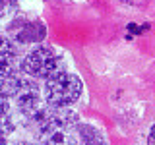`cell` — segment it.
<instances>
[{
    "mask_svg": "<svg viewBox=\"0 0 155 145\" xmlns=\"http://www.w3.org/2000/svg\"><path fill=\"white\" fill-rule=\"evenodd\" d=\"M78 114L66 108H52L45 124L37 132L39 145H78L80 122Z\"/></svg>",
    "mask_w": 155,
    "mask_h": 145,
    "instance_id": "cell-1",
    "label": "cell"
},
{
    "mask_svg": "<svg viewBox=\"0 0 155 145\" xmlns=\"http://www.w3.org/2000/svg\"><path fill=\"white\" fill-rule=\"evenodd\" d=\"M18 2H19V0H0V18H4V16H8V14L16 12Z\"/></svg>",
    "mask_w": 155,
    "mask_h": 145,
    "instance_id": "cell-7",
    "label": "cell"
},
{
    "mask_svg": "<svg viewBox=\"0 0 155 145\" xmlns=\"http://www.w3.org/2000/svg\"><path fill=\"white\" fill-rule=\"evenodd\" d=\"M0 145H8V134L0 130Z\"/></svg>",
    "mask_w": 155,
    "mask_h": 145,
    "instance_id": "cell-10",
    "label": "cell"
},
{
    "mask_svg": "<svg viewBox=\"0 0 155 145\" xmlns=\"http://www.w3.org/2000/svg\"><path fill=\"white\" fill-rule=\"evenodd\" d=\"M14 145H33V143H27V141H18V143H14Z\"/></svg>",
    "mask_w": 155,
    "mask_h": 145,
    "instance_id": "cell-12",
    "label": "cell"
},
{
    "mask_svg": "<svg viewBox=\"0 0 155 145\" xmlns=\"http://www.w3.org/2000/svg\"><path fill=\"white\" fill-rule=\"evenodd\" d=\"M81 89L84 85L78 76L70 72H56L45 83V101L52 108H64L80 99Z\"/></svg>",
    "mask_w": 155,
    "mask_h": 145,
    "instance_id": "cell-2",
    "label": "cell"
},
{
    "mask_svg": "<svg viewBox=\"0 0 155 145\" xmlns=\"http://www.w3.org/2000/svg\"><path fill=\"white\" fill-rule=\"evenodd\" d=\"M19 58H18V48L12 39L0 35V81L12 79L19 76Z\"/></svg>",
    "mask_w": 155,
    "mask_h": 145,
    "instance_id": "cell-5",
    "label": "cell"
},
{
    "mask_svg": "<svg viewBox=\"0 0 155 145\" xmlns=\"http://www.w3.org/2000/svg\"><path fill=\"white\" fill-rule=\"evenodd\" d=\"M124 2H130V4H143L145 0H124Z\"/></svg>",
    "mask_w": 155,
    "mask_h": 145,
    "instance_id": "cell-11",
    "label": "cell"
},
{
    "mask_svg": "<svg viewBox=\"0 0 155 145\" xmlns=\"http://www.w3.org/2000/svg\"><path fill=\"white\" fill-rule=\"evenodd\" d=\"M147 145H155V126L149 130V135H147Z\"/></svg>",
    "mask_w": 155,
    "mask_h": 145,
    "instance_id": "cell-9",
    "label": "cell"
},
{
    "mask_svg": "<svg viewBox=\"0 0 155 145\" xmlns=\"http://www.w3.org/2000/svg\"><path fill=\"white\" fill-rule=\"evenodd\" d=\"M8 35L14 43L19 45H29V43H41L47 37V27L43 21L31 18H23L18 16L16 19H12L8 25Z\"/></svg>",
    "mask_w": 155,
    "mask_h": 145,
    "instance_id": "cell-4",
    "label": "cell"
},
{
    "mask_svg": "<svg viewBox=\"0 0 155 145\" xmlns=\"http://www.w3.org/2000/svg\"><path fill=\"white\" fill-rule=\"evenodd\" d=\"M80 139L84 145H105L103 135L91 126H84V124H80Z\"/></svg>",
    "mask_w": 155,
    "mask_h": 145,
    "instance_id": "cell-6",
    "label": "cell"
},
{
    "mask_svg": "<svg viewBox=\"0 0 155 145\" xmlns=\"http://www.w3.org/2000/svg\"><path fill=\"white\" fill-rule=\"evenodd\" d=\"M60 66V54L48 45H41L27 52L21 60V72L29 77H39V79H48L58 72Z\"/></svg>",
    "mask_w": 155,
    "mask_h": 145,
    "instance_id": "cell-3",
    "label": "cell"
},
{
    "mask_svg": "<svg viewBox=\"0 0 155 145\" xmlns=\"http://www.w3.org/2000/svg\"><path fill=\"white\" fill-rule=\"evenodd\" d=\"M8 110H10V97H8L6 91L0 87V118L8 114Z\"/></svg>",
    "mask_w": 155,
    "mask_h": 145,
    "instance_id": "cell-8",
    "label": "cell"
}]
</instances>
